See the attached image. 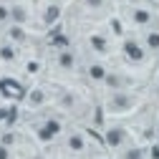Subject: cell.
<instances>
[{
    "instance_id": "obj_1",
    "label": "cell",
    "mask_w": 159,
    "mask_h": 159,
    "mask_svg": "<svg viewBox=\"0 0 159 159\" xmlns=\"http://www.w3.org/2000/svg\"><path fill=\"white\" fill-rule=\"evenodd\" d=\"M61 121H58V119H46V121L38 126V139H41V142H53V139L61 134Z\"/></svg>"
},
{
    "instance_id": "obj_2",
    "label": "cell",
    "mask_w": 159,
    "mask_h": 159,
    "mask_svg": "<svg viewBox=\"0 0 159 159\" xmlns=\"http://www.w3.org/2000/svg\"><path fill=\"white\" fill-rule=\"evenodd\" d=\"M124 56L129 58L131 63H142L144 58H147V48L142 46V43H136V41H124Z\"/></svg>"
},
{
    "instance_id": "obj_3",
    "label": "cell",
    "mask_w": 159,
    "mask_h": 159,
    "mask_svg": "<svg viewBox=\"0 0 159 159\" xmlns=\"http://www.w3.org/2000/svg\"><path fill=\"white\" fill-rule=\"evenodd\" d=\"M104 142H106V147L119 149V147L126 142V131H124L121 126H111V129H106V134H104Z\"/></svg>"
},
{
    "instance_id": "obj_4",
    "label": "cell",
    "mask_w": 159,
    "mask_h": 159,
    "mask_svg": "<svg viewBox=\"0 0 159 159\" xmlns=\"http://www.w3.org/2000/svg\"><path fill=\"white\" fill-rule=\"evenodd\" d=\"M109 106H111L114 111H126V109H131V106H134V98H131L129 93H124V91H114Z\"/></svg>"
},
{
    "instance_id": "obj_5",
    "label": "cell",
    "mask_w": 159,
    "mask_h": 159,
    "mask_svg": "<svg viewBox=\"0 0 159 159\" xmlns=\"http://www.w3.org/2000/svg\"><path fill=\"white\" fill-rule=\"evenodd\" d=\"M28 20V10L23 5H10V23L13 25H23Z\"/></svg>"
},
{
    "instance_id": "obj_6",
    "label": "cell",
    "mask_w": 159,
    "mask_h": 159,
    "mask_svg": "<svg viewBox=\"0 0 159 159\" xmlns=\"http://www.w3.org/2000/svg\"><path fill=\"white\" fill-rule=\"evenodd\" d=\"M131 20H134L136 25H149V23H152V10H147V8H134V10H131Z\"/></svg>"
},
{
    "instance_id": "obj_7",
    "label": "cell",
    "mask_w": 159,
    "mask_h": 159,
    "mask_svg": "<svg viewBox=\"0 0 159 159\" xmlns=\"http://www.w3.org/2000/svg\"><path fill=\"white\" fill-rule=\"evenodd\" d=\"M86 73H89V78H91V81H98V84H101V81H106V76H109L106 66H101V63H91Z\"/></svg>"
},
{
    "instance_id": "obj_8",
    "label": "cell",
    "mask_w": 159,
    "mask_h": 159,
    "mask_svg": "<svg viewBox=\"0 0 159 159\" xmlns=\"http://www.w3.org/2000/svg\"><path fill=\"white\" fill-rule=\"evenodd\" d=\"M89 46L96 51V53H109V41L104 35H98V33H93L91 38H89Z\"/></svg>"
},
{
    "instance_id": "obj_9",
    "label": "cell",
    "mask_w": 159,
    "mask_h": 159,
    "mask_svg": "<svg viewBox=\"0 0 159 159\" xmlns=\"http://www.w3.org/2000/svg\"><path fill=\"white\" fill-rule=\"evenodd\" d=\"M0 91H3L5 96H10V93H15V96H20V93H23L20 84H18V81H13V78H3V81H0Z\"/></svg>"
},
{
    "instance_id": "obj_10",
    "label": "cell",
    "mask_w": 159,
    "mask_h": 159,
    "mask_svg": "<svg viewBox=\"0 0 159 159\" xmlns=\"http://www.w3.org/2000/svg\"><path fill=\"white\" fill-rule=\"evenodd\" d=\"M66 147H68L71 152L78 154V152H84V149H86V139H84L81 134H71V136L66 139Z\"/></svg>"
},
{
    "instance_id": "obj_11",
    "label": "cell",
    "mask_w": 159,
    "mask_h": 159,
    "mask_svg": "<svg viewBox=\"0 0 159 159\" xmlns=\"http://www.w3.org/2000/svg\"><path fill=\"white\" fill-rule=\"evenodd\" d=\"M58 66H61L63 71H71L73 66H76V56L66 48V51H61V53H58Z\"/></svg>"
},
{
    "instance_id": "obj_12",
    "label": "cell",
    "mask_w": 159,
    "mask_h": 159,
    "mask_svg": "<svg viewBox=\"0 0 159 159\" xmlns=\"http://www.w3.org/2000/svg\"><path fill=\"white\" fill-rule=\"evenodd\" d=\"M58 18H61V8H58V5H48V8L43 10V23H46V25H53Z\"/></svg>"
},
{
    "instance_id": "obj_13",
    "label": "cell",
    "mask_w": 159,
    "mask_h": 159,
    "mask_svg": "<svg viewBox=\"0 0 159 159\" xmlns=\"http://www.w3.org/2000/svg\"><path fill=\"white\" fill-rule=\"evenodd\" d=\"M43 101H46V91H43V89H33V91L28 93V104H30V106H41Z\"/></svg>"
},
{
    "instance_id": "obj_14",
    "label": "cell",
    "mask_w": 159,
    "mask_h": 159,
    "mask_svg": "<svg viewBox=\"0 0 159 159\" xmlns=\"http://www.w3.org/2000/svg\"><path fill=\"white\" fill-rule=\"evenodd\" d=\"M144 48H147V51H159V30H149V33H147Z\"/></svg>"
},
{
    "instance_id": "obj_15",
    "label": "cell",
    "mask_w": 159,
    "mask_h": 159,
    "mask_svg": "<svg viewBox=\"0 0 159 159\" xmlns=\"http://www.w3.org/2000/svg\"><path fill=\"white\" fill-rule=\"evenodd\" d=\"M0 61H5V63H13V61H15V48H13L10 43L0 46Z\"/></svg>"
},
{
    "instance_id": "obj_16",
    "label": "cell",
    "mask_w": 159,
    "mask_h": 159,
    "mask_svg": "<svg viewBox=\"0 0 159 159\" xmlns=\"http://www.w3.org/2000/svg\"><path fill=\"white\" fill-rule=\"evenodd\" d=\"M10 38H13V41H23V38H25L23 28L20 25H10Z\"/></svg>"
},
{
    "instance_id": "obj_17",
    "label": "cell",
    "mask_w": 159,
    "mask_h": 159,
    "mask_svg": "<svg viewBox=\"0 0 159 159\" xmlns=\"http://www.w3.org/2000/svg\"><path fill=\"white\" fill-rule=\"evenodd\" d=\"M104 84H109L111 89H116V91H119V86H121V78H119V76H114V73H109Z\"/></svg>"
},
{
    "instance_id": "obj_18",
    "label": "cell",
    "mask_w": 159,
    "mask_h": 159,
    "mask_svg": "<svg viewBox=\"0 0 159 159\" xmlns=\"http://www.w3.org/2000/svg\"><path fill=\"white\" fill-rule=\"evenodd\" d=\"M0 23H10V5H0Z\"/></svg>"
},
{
    "instance_id": "obj_19",
    "label": "cell",
    "mask_w": 159,
    "mask_h": 159,
    "mask_svg": "<svg viewBox=\"0 0 159 159\" xmlns=\"http://www.w3.org/2000/svg\"><path fill=\"white\" fill-rule=\"evenodd\" d=\"M53 46H58L61 51H66V48H68V38H66V35H58L56 41H53Z\"/></svg>"
},
{
    "instance_id": "obj_20",
    "label": "cell",
    "mask_w": 159,
    "mask_h": 159,
    "mask_svg": "<svg viewBox=\"0 0 159 159\" xmlns=\"http://www.w3.org/2000/svg\"><path fill=\"white\" fill-rule=\"evenodd\" d=\"M0 144H5V147H13L15 144V136L8 131V134H3V136H0Z\"/></svg>"
},
{
    "instance_id": "obj_21",
    "label": "cell",
    "mask_w": 159,
    "mask_h": 159,
    "mask_svg": "<svg viewBox=\"0 0 159 159\" xmlns=\"http://www.w3.org/2000/svg\"><path fill=\"white\" fill-rule=\"evenodd\" d=\"M124 159H142V149H129L124 154Z\"/></svg>"
},
{
    "instance_id": "obj_22",
    "label": "cell",
    "mask_w": 159,
    "mask_h": 159,
    "mask_svg": "<svg viewBox=\"0 0 159 159\" xmlns=\"http://www.w3.org/2000/svg\"><path fill=\"white\" fill-rule=\"evenodd\" d=\"M0 159H10V147L0 144Z\"/></svg>"
},
{
    "instance_id": "obj_23",
    "label": "cell",
    "mask_w": 159,
    "mask_h": 159,
    "mask_svg": "<svg viewBox=\"0 0 159 159\" xmlns=\"http://www.w3.org/2000/svg\"><path fill=\"white\" fill-rule=\"evenodd\" d=\"M38 68H41L38 61H28V73H38Z\"/></svg>"
},
{
    "instance_id": "obj_24",
    "label": "cell",
    "mask_w": 159,
    "mask_h": 159,
    "mask_svg": "<svg viewBox=\"0 0 159 159\" xmlns=\"http://www.w3.org/2000/svg\"><path fill=\"white\" fill-rule=\"evenodd\" d=\"M149 157H152V159H159V144H152V149H149Z\"/></svg>"
},
{
    "instance_id": "obj_25",
    "label": "cell",
    "mask_w": 159,
    "mask_h": 159,
    "mask_svg": "<svg viewBox=\"0 0 159 159\" xmlns=\"http://www.w3.org/2000/svg\"><path fill=\"white\" fill-rule=\"evenodd\" d=\"M86 5H89V8H101L104 0H86Z\"/></svg>"
},
{
    "instance_id": "obj_26",
    "label": "cell",
    "mask_w": 159,
    "mask_h": 159,
    "mask_svg": "<svg viewBox=\"0 0 159 159\" xmlns=\"http://www.w3.org/2000/svg\"><path fill=\"white\" fill-rule=\"evenodd\" d=\"M61 101H63L66 106H73V96H63V98H61Z\"/></svg>"
},
{
    "instance_id": "obj_27",
    "label": "cell",
    "mask_w": 159,
    "mask_h": 159,
    "mask_svg": "<svg viewBox=\"0 0 159 159\" xmlns=\"http://www.w3.org/2000/svg\"><path fill=\"white\" fill-rule=\"evenodd\" d=\"M8 114H10L8 109H0V121H3V119H8Z\"/></svg>"
},
{
    "instance_id": "obj_28",
    "label": "cell",
    "mask_w": 159,
    "mask_h": 159,
    "mask_svg": "<svg viewBox=\"0 0 159 159\" xmlns=\"http://www.w3.org/2000/svg\"><path fill=\"white\" fill-rule=\"evenodd\" d=\"M147 3H154V0H147Z\"/></svg>"
}]
</instances>
